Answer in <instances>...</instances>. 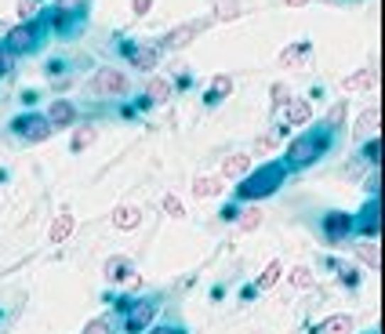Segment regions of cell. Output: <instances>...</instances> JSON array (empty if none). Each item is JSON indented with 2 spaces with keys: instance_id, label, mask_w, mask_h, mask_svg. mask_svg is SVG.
<instances>
[{
  "instance_id": "1",
  "label": "cell",
  "mask_w": 385,
  "mask_h": 334,
  "mask_svg": "<svg viewBox=\"0 0 385 334\" xmlns=\"http://www.w3.org/2000/svg\"><path fill=\"white\" fill-rule=\"evenodd\" d=\"M283 178H287L283 160H269V164H262L259 171H247V174L240 178L237 196H240V200H266V196H273V193L283 186Z\"/></svg>"
},
{
  "instance_id": "2",
  "label": "cell",
  "mask_w": 385,
  "mask_h": 334,
  "mask_svg": "<svg viewBox=\"0 0 385 334\" xmlns=\"http://www.w3.org/2000/svg\"><path fill=\"white\" fill-rule=\"evenodd\" d=\"M331 142H335V131H305V135H298L291 145H287L283 167L287 171H302V167L316 164L331 149Z\"/></svg>"
},
{
  "instance_id": "3",
  "label": "cell",
  "mask_w": 385,
  "mask_h": 334,
  "mask_svg": "<svg viewBox=\"0 0 385 334\" xmlns=\"http://www.w3.org/2000/svg\"><path fill=\"white\" fill-rule=\"evenodd\" d=\"M40 48V22L37 18H29V22H18L8 29V37H4V51L15 58V55H29V51H37Z\"/></svg>"
},
{
  "instance_id": "4",
  "label": "cell",
  "mask_w": 385,
  "mask_h": 334,
  "mask_svg": "<svg viewBox=\"0 0 385 334\" xmlns=\"http://www.w3.org/2000/svg\"><path fill=\"white\" fill-rule=\"evenodd\" d=\"M91 91L102 99H116V95H127V73L124 69H113V66H102L99 73L91 77Z\"/></svg>"
},
{
  "instance_id": "5",
  "label": "cell",
  "mask_w": 385,
  "mask_h": 334,
  "mask_svg": "<svg viewBox=\"0 0 385 334\" xmlns=\"http://www.w3.org/2000/svg\"><path fill=\"white\" fill-rule=\"evenodd\" d=\"M352 218L357 215H349V211H327L324 222H320V229H324V240L327 244H345V240L352 236Z\"/></svg>"
},
{
  "instance_id": "6",
  "label": "cell",
  "mask_w": 385,
  "mask_h": 334,
  "mask_svg": "<svg viewBox=\"0 0 385 334\" xmlns=\"http://www.w3.org/2000/svg\"><path fill=\"white\" fill-rule=\"evenodd\" d=\"M11 128H15V135H22V138H29V142H48V138L55 135V128L48 124V116H40V113L15 116Z\"/></svg>"
},
{
  "instance_id": "7",
  "label": "cell",
  "mask_w": 385,
  "mask_h": 334,
  "mask_svg": "<svg viewBox=\"0 0 385 334\" xmlns=\"http://www.w3.org/2000/svg\"><path fill=\"white\" fill-rule=\"evenodd\" d=\"M352 233H360L364 240H378L381 233V196H371L360 211V218H352Z\"/></svg>"
},
{
  "instance_id": "8",
  "label": "cell",
  "mask_w": 385,
  "mask_h": 334,
  "mask_svg": "<svg viewBox=\"0 0 385 334\" xmlns=\"http://www.w3.org/2000/svg\"><path fill=\"white\" fill-rule=\"evenodd\" d=\"M153 316H156V301H131L127 320H124V330L127 334H142V330H149Z\"/></svg>"
},
{
  "instance_id": "9",
  "label": "cell",
  "mask_w": 385,
  "mask_h": 334,
  "mask_svg": "<svg viewBox=\"0 0 385 334\" xmlns=\"http://www.w3.org/2000/svg\"><path fill=\"white\" fill-rule=\"evenodd\" d=\"M313 120V106H309V99H291L283 106V124L287 128H305Z\"/></svg>"
},
{
  "instance_id": "10",
  "label": "cell",
  "mask_w": 385,
  "mask_h": 334,
  "mask_svg": "<svg viewBox=\"0 0 385 334\" xmlns=\"http://www.w3.org/2000/svg\"><path fill=\"white\" fill-rule=\"evenodd\" d=\"M73 120H77V106L66 102V99H55L51 109H48V124L51 128H73Z\"/></svg>"
},
{
  "instance_id": "11",
  "label": "cell",
  "mask_w": 385,
  "mask_h": 334,
  "mask_svg": "<svg viewBox=\"0 0 385 334\" xmlns=\"http://www.w3.org/2000/svg\"><path fill=\"white\" fill-rule=\"evenodd\" d=\"M127 58H131V66L135 69H156V62H160V48H153V44H139V48H127Z\"/></svg>"
},
{
  "instance_id": "12",
  "label": "cell",
  "mask_w": 385,
  "mask_h": 334,
  "mask_svg": "<svg viewBox=\"0 0 385 334\" xmlns=\"http://www.w3.org/2000/svg\"><path fill=\"white\" fill-rule=\"evenodd\" d=\"M309 51H313L309 40H302V44H295V48H287V51L280 55V66H287V69H309Z\"/></svg>"
},
{
  "instance_id": "13",
  "label": "cell",
  "mask_w": 385,
  "mask_h": 334,
  "mask_svg": "<svg viewBox=\"0 0 385 334\" xmlns=\"http://www.w3.org/2000/svg\"><path fill=\"white\" fill-rule=\"evenodd\" d=\"M102 272H106V280H109V284H127V280L135 277V269H131V262H127L124 255L109 258V262L102 265Z\"/></svg>"
},
{
  "instance_id": "14",
  "label": "cell",
  "mask_w": 385,
  "mask_h": 334,
  "mask_svg": "<svg viewBox=\"0 0 385 334\" xmlns=\"http://www.w3.org/2000/svg\"><path fill=\"white\" fill-rule=\"evenodd\" d=\"M222 193H226V186H222V178H215V174H200L192 182V196L197 200H211V196H222Z\"/></svg>"
},
{
  "instance_id": "15",
  "label": "cell",
  "mask_w": 385,
  "mask_h": 334,
  "mask_svg": "<svg viewBox=\"0 0 385 334\" xmlns=\"http://www.w3.org/2000/svg\"><path fill=\"white\" fill-rule=\"evenodd\" d=\"M204 29V22H185V26H178V29H171V33L164 37V48H185L192 37H197Z\"/></svg>"
},
{
  "instance_id": "16",
  "label": "cell",
  "mask_w": 385,
  "mask_h": 334,
  "mask_svg": "<svg viewBox=\"0 0 385 334\" xmlns=\"http://www.w3.org/2000/svg\"><path fill=\"white\" fill-rule=\"evenodd\" d=\"M316 330H320V334H352V330H357V323H352L349 313H335V316H327V320H320Z\"/></svg>"
},
{
  "instance_id": "17",
  "label": "cell",
  "mask_w": 385,
  "mask_h": 334,
  "mask_svg": "<svg viewBox=\"0 0 385 334\" xmlns=\"http://www.w3.org/2000/svg\"><path fill=\"white\" fill-rule=\"evenodd\" d=\"M70 233H73V215H70V211H62V215L51 222V229H48V240H51V244H66Z\"/></svg>"
},
{
  "instance_id": "18",
  "label": "cell",
  "mask_w": 385,
  "mask_h": 334,
  "mask_svg": "<svg viewBox=\"0 0 385 334\" xmlns=\"http://www.w3.org/2000/svg\"><path fill=\"white\" fill-rule=\"evenodd\" d=\"M251 171V157L247 153H233L222 160V178H244Z\"/></svg>"
},
{
  "instance_id": "19",
  "label": "cell",
  "mask_w": 385,
  "mask_h": 334,
  "mask_svg": "<svg viewBox=\"0 0 385 334\" xmlns=\"http://www.w3.org/2000/svg\"><path fill=\"white\" fill-rule=\"evenodd\" d=\"M171 99V84L164 80V77H153L149 84H146V102L149 106H160V102H168Z\"/></svg>"
},
{
  "instance_id": "20",
  "label": "cell",
  "mask_w": 385,
  "mask_h": 334,
  "mask_svg": "<svg viewBox=\"0 0 385 334\" xmlns=\"http://www.w3.org/2000/svg\"><path fill=\"white\" fill-rule=\"evenodd\" d=\"M113 226L116 229H139L142 226V211L139 207H116L113 211Z\"/></svg>"
},
{
  "instance_id": "21",
  "label": "cell",
  "mask_w": 385,
  "mask_h": 334,
  "mask_svg": "<svg viewBox=\"0 0 385 334\" xmlns=\"http://www.w3.org/2000/svg\"><path fill=\"white\" fill-rule=\"evenodd\" d=\"M229 91H233V77H226V73H218L215 80H211V91H207V106H218L222 99H226L229 95Z\"/></svg>"
},
{
  "instance_id": "22",
  "label": "cell",
  "mask_w": 385,
  "mask_h": 334,
  "mask_svg": "<svg viewBox=\"0 0 385 334\" xmlns=\"http://www.w3.org/2000/svg\"><path fill=\"white\" fill-rule=\"evenodd\" d=\"M84 11H87V0H58V4H55V15L70 18V22H80Z\"/></svg>"
},
{
  "instance_id": "23",
  "label": "cell",
  "mask_w": 385,
  "mask_h": 334,
  "mask_svg": "<svg viewBox=\"0 0 385 334\" xmlns=\"http://www.w3.org/2000/svg\"><path fill=\"white\" fill-rule=\"evenodd\" d=\"M378 124H381V113L371 106V109H364V113H360V120H357V135H364V138H367V135H374V131H378Z\"/></svg>"
},
{
  "instance_id": "24",
  "label": "cell",
  "mask_w": 385,
  "mask_h": 334,
  "mask_svg": "<svg viewBox=\"0 0 385 334\" xmlns=\"http://www.w3.org/2000/svg\"><path fill=\"white\" fill-rule=\"evenodd\" d=\"M371 84H374V69H360V73H352V77L342 80L345 91H367Z\"/></svg>"
},
{
  "instance_id": "25",
  "label": "cell",
  "mask_w": 385,
  "mask_h": 334,
  "mask_svg": "<svg viewBox=\"0 0 385 334\" xmlns=\"http://www.w3.org/2000/svg\"><path fill=\"white\" fill-rule=\"evenodd\" d=\"M280 272H283V265H280V262L273 258V262L266 265V272H262V277L254 280V291H269V287H273V284L280 280Z\"/></svg>"
},
{
  "instance_id": "26",
  "label": "cell",
  "mask_w": 385,
  "mask_h": 334,
  "mask_svg": "<svg viewBox=\"0 0 385 334\" xmlns=\"http://www.w3.org/2000/svg\"><path fill=\"white\" fill-rule=\"evenodd\" d=\"M357 255H360V262H364L367 269H378V262H381V251H378L374 240H364V244H357Z\"/></svg>"
},
{
  "instance_id": "27",
  "label": "cell",
  "mask_w": 385,
  "mask_h": 334,
  "mask_svg": "<svg viewBox=\"0 0 385 334\" xmlns=\"http://www.w3.org/2000/svg\"><path fill=\"white\" fill-rule=\"evenodd\" d=\"M237 222H240V229H244V233H254V229L262 226V207H247V211H240Z\"/></svg>"
},
{
  "instance_id": "28",
  "label": "cell",
  "mask_w": 385,
  "mask_h": 334,
  "mask_svg": "<svg viewBox=\"0 0 385 334\" xmlns=\"http://www.w3.org/2000/svg\"><path fill=\"white\" fill-rule=\"evenodd\" d=\"M94 138H99V131H94V128H77V135H73V153H84L87 145H94Z\"/></svg>"
},
{
  "instance_id": "29",
  "label": "cell",
  "mask_w": 385,
  "mask_h": 334,
  "mask_svg": "<svg viewBox=\"0 0 385 334\" xmlns=\"http://www.w3.org/2000/svg\"><path fill=\"white\" fill-rule=\"evenodd\" d=\"M335 269H338V280L345 284V287H357L360 284V269H352V265H345V262H331Z\"/></svg>"
},
{
  "instance_id": "30",
  "label": "cell",
  "mask_w": 385,
  "mask_h": 334,
  "mask_svg": "<svg viewBox=\"0 0 385 334\" xmlns=\"http://www.w3.org/2000/svg\"><path fill=\"white\" fill-rule=\"evenodd\" d=\"M291 284L302 287V291H309V287H316V277H313L305 265H295V269H291Z\"/></svg>"
},
{
  "instance_id": "31",
  "label": "cell",
  "mask_w": 385,
  "mask_h": 334,
  "mask_svg": "<svg viewBox=\"0 0 385 334\" xmlns=\"http://www.w3.org/2000/svg\"><path fill=\"white\" fill-rule=\"evenodd\" d=\"M342 120H345V99L331 106V113H327V131H338V128H342Z\"/></svg>"
},
{
  "instance_id": "32",
  "label": "cell",
  "mask_w": 385,
  "mask_h": 334,
  "mask_svg": "<svg viewBox=\"0 0 385 334\" xmlns=\"http://www.w3.org/2000/svg\"><path fill=\"white\" fill-rule=\"evenodd\" d=\"M84 334H116V330H113V320L109 316H99V320H91L84 327Z\"/></svg>"
},
{
  "instance_id": "33",
  "label": "cell",
  "mask_w": 385,
  "mask_h": 334,
  "mask_svg": "<svg viewBox=\"0 0 385 334\" xmlns=\"http://www.w3.org/2000/svg\"><path fill=\"white\" fill-rule=\"evenodd\" d=\"M364 160H367V164H381V138H367V145H364Z\"/></svg>"
},
{
  "instance_id": "34",
  "label": "cell",
  "mask_w": 385,
  "mask_h": 334,
  "mask_svg": "<svg viewBox=\"0 0 385 334\" xmlns=\"http://www.w3.org/2000/svg\"><path fill=\"white\" fill-rule=\"evenodd\" d=\"M164 211H168L171 218H185V207H182V200H178V196H171V193L164 196Z\"/></svg>"
},
{
  "instance_id": "35",
  "label": "cell",
  "mask_w": 385,
  "mask_h": 334,
  "mask_svg": "<svg viewBox=\"0 0 385 334\" xmlns=\"http://www.w3.org/2000/svg\"><path fill=\"white\" fill-rule=\"evenodd\" d=\"M237 15H240V4H237V0H222L218 18H237Z\"/></svg>"
},
{
  "instance_id": "36",
  "label": "cell",
  "mask_w": 385,
  "mask_h": 334,
  "mask_svg": "<svg viewBox=\"0 0 385 334\" xmlns=\"http://www.w3.org/2000/svg\"><path fill=\"white\" fill-rule=\"evenodd\" d=\"M33 8H37V0H18V18L29 22V18H33Z\"/></svg>"
},
{
  "instance_id": "37",
  "label": "cell",
  "mask_w": 385,
  "mask_h": 334,
  "mask_svg": "<svg viewBox=\"0 0 385 334\" xmlns=\"http://www.w3.org/2000/svg\"><path fill=\"white\" fill-rule=\"evenodd\" d=\"M11 73V55L4 51V44H0V77H8Z\"/></svg>"
},
{
  "instance_id": "38",
  "label": "cell",
  "mask_w": 385,
  "mask_h": 334,
  "mask_svg": "<svg viewBox=\"0 0 385 334\" xmlns=\"http://www.w3.org/2000/svg\"><path fill=\"white\" fill-rule=\"evenodd\" d=\"M131 11L135 15H149L153 11V0H131Z\"/></svg>"
},
{
  "instance_id": "39",
  "label": "cell",
  "mask_w": 385,
  "mask_h": 334,
  "mask_svg": "<svg viewBox=\"0 0 385 334\" xmlns=\"http://www.w3.org/2000/svg\"><path fill=\"white\" fill-rule=\"evenodd\" d=\"M237 215H240L237 204H226V207H222V218H226V222H237Z\"/></svg>"
},
{
  "instance_id": "40",
  "label": "cell",
  "mask_w": 385,
  "mask_h": 334,
  "mask_svg": "<svg viewBox=\"0 0 385 334\" xmlns=\"http://www.w3.org/2000/svg\"><path fill=\"white\" fill-rule=\"evenodd\" d=\"M149 334H185V330L182 327H153Z\"/></svg>"
},
{
  "instance_id": "41",
  "label": "cell",
  "mask_w": 385,
  "mask_h": 334,
  "mask_svg": "<svg viewBox=\"0 0 385 334\" xmlns=\"http://www.w3.org/2000/svg\"><path fill=\"white\" fill-rule=\"evenodd\" d=\"M283 4H291V8H305L309 0H283Z\"/></svg>"
},
{
  "instance_id": "42",
  "label": "cell",
  "mask_w": 385,
  "mask_h": 334,
  "mask_svg": "<svg viewBox=\"0 0 385 334\" xmlns=\"http://www.w3.org/2000/svg\"><path fill=\"white\" fill-rule=\"evenodd\" d=\"M327 4H331V0H327Z\"/></svg>"
}]
</instances>
